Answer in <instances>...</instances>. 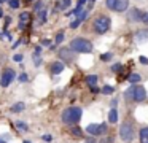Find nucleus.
I'll use <instances>...</instances> for the list:
<instances>
[{
  "label": "nucleus",
  "mask_w": 148,
  "mask_h": 143,
  "mask_svg": "<svg viewBox=\"0 0 148 143\" xmlns=\"http://www.w3.org/2000/svg\"><path fill=\"white\" fill-rule=\"evenodd\" d=\"M81 114H83V110L78 107H70L62 113V121L65 124H77L78 121L81 119Z\"/></svg>",
  "instance_id": "nucleus-1"
},
{
  "label": "nucleus",
  "mask_w": 148,
  "mask_h": 143,
  "mask_svg": "<svg viewBox=\"0 0 148 143\" xmlns=\"http://www.w3.org/2000/svg\"><path fill=\"white\" fill-rule=\"evenodd\" d=\"M70 48L75 49L77 53H91L92 51V43L84 38H75L70 41Z\"/></svg>",
  "instance_id": "nucleus-2"
},
{
  "label": "nucleus",
  "mask_w": 148,
  "mask_h": 143,
  "mask_svg": "<svg viewBox=\"0 0 148 143\" xmlns=\"http://www.w3.org/2000/svg\"><path fill=\"white\" fill-rule=\"evenodd\" d=\"M119 135H121V140H123V142L131 143L132 140H134V126H132L129 121L123 122L121 127H119Z\"/></svg>",
  "instance_id": "nucleus-3"
},
{
  "label": "nucleus",
  "mask_w": 148,
  "mask_h": 143,
  "mask_svg": "<svg viewBox=\"0 0 148 143\" xmlns=\"http://www.w3.org/2000/svg\"><path fill=\"white\" fill-rule=\"evenodd\" d=\"M108 29H110V18H107V16H99L94 21V30L97 34H105Z\"/></svg>",
  "instance_id": "nucleus-4"
},
{
  "label": "nucleus",
  "mask_w": 148,
  "mask_h": 143,
  "mask_svg": "<svg viewBox=\"0 0 148 143\" xmlns=\"http://www.w3.org/2000/svg\"><path fill=\"white\" fill-rule=\"evenodd\" d=\"M86 130L94 137L105 135L107 133V124H89V126L86 127Z\"/></svg>",
  "instance_id": "nucleus-5"
},
{
  "label": "nucleus",
  "mask_w": 148,
  "mask_h": 143,
  "mask_svg": "<svg viewBox=\"0 0 148 143\" xmlns=\"http://www.w3.org/2000/svg\"><path fill=\"white\" fill-rule=\"evenodd\" d=\"M14 76H16V72H14L13 68H7L3 73H2V78H0V86H3V88L10 86L11 81L14 79Z\"/></svg>",
  "instance_id": "nucleus-6"
},
{
  "label": "nucleus",
  "mask_w": 148,
  "mask_h": 143,
  "mask_svg": "<svg viewBox=\"0 0 148 143\" xmlns=\"http://www.w3.org/2000/svg\"><path fill=\"white\" fill-rule=\"evenodd\" d=\"M75 53H77V51L72 49V48H61V49H59V57H61L62 60L72 62V60H75Z\"/></svg>",
  "instance_id": "nucleus-7"
},
{
  "label": "nucleus",
  "mask_w": 148,
  "mask_h": 143,
  "mask_svg": "<svg viewBox=\"0 0 148 143\" xmlns=\"http://www.w3.org/2000/svg\"><path fill=\"white\" fill-rule=\"evenodd\" d=\"M145 97H147V91H145V88H142V86H135L134 100L135 102H142V100H145Z\"/></svg>",
  "instance_id": "nucleus-8"
},
{
  "label": "nucleus",
  "mask_w": 148,
  "mask_h": 143,
  "mask_svg": "<svg viewBox=\"0 0 148 143\" xmlns=\"http://www.w3.org/2000/svg\"><path fill=\"white\" fill-rule=\"evenodd\" d=\"M142 16H143V13H142L138 8H132L131 14H129V19L134 21V22H142Z\"/></svg>",
  "instance_id": "nucleus-9"
},
{
  "label": "nucleus",
  "mask_w": 148,
  "mask_h": 143,
  "mask_svg": "<svg viewBox=\"0 0 148 143\" xmlns=\"http://www.w3.org/2000/svg\"><path fill=\"white\" fill-rule=\"evenodd\" d=\"M127 6H129V0H118V2H116L115 11L123 13V11H126V10H127Z\"/></svg>",
  "instance_id": "nucleus-10"
},
{
  "label": "nucleus",
  "mask_w": 148,
  "mask_h": 143,
  "mask_svg": "<svg viewBox=\"0 0 148 143\" xmlns=\"http://www.w3.org/2000/svg\"><path fill=\"white\" fill-rule=\"evenodd\" d=\"M135 40L137 41H147L148 40V29H145V30H138L137 35H135Z\"/></svg>",
  "instance_id": "nucleus-11"
},
{
  "label": "nucleus",
  "mask_w": 148,
  "mask_h": 143,
  "mask_svg": "<svg viewBox=\"0 0 148 143\" xmlns=\"http://www.w3.org/2000/svg\"><path fill=\"white\" fill-rule=\"evenodd\" d=\"M49 70H51V73H61L62 70H64V64H61V62H54V64H51Z\"/></svg>",
  "instance_id": "nucleus-12"
},
{
  "label": "nucleus",
  "mask_w": 148,
  "mask_h": 143,
  "mask_svg": "<svg viewBox=\"0 0 148 143\" xmlns=\"http://www.w3.org/2000/svg\"><path fill=\"white\" fill-rule=\"evenodd\" d=\"M138 137H140V142H142V143H148V127H143V129H140V132H138Z\"/></svg>",
  "instance_id": "nucleus-13"
},
{
  "label": "nucleus",
  "mask_w": 148,
  "mask_h": 143,
  "mask_svg": "<svg viewBox=\"0 0 148 143\" xmlns=\"http://www.w3.org/2000/svg\"><path fill=\"white\" fill-rule=\"evenodd\" d=\"M24 107H26V105H24L23 102H18V103H14L13 107H11V113H19V111L24 110Z\"/></svg>",
  "instance_id": "nucleus-14"
},
{
  "label": "nucleus",
  "mask_w": 148,
  "mask_h": 143,
  "mask_svg": "<svg viewBox=\"0 0 148 143\" xmlns=\"http://www.w3.org/2000/svg\"><path fill=\"white\" fill-rule=\"evenodd\" d=\"M134 94H135V86H134V88L131 86V88H129L127 91L124 92V97H126V100H132V99H134Z\"/></svg>",
  "instance_id": "nucleus-15"
},
{
  "label": "nucleus",
  "mask_w": 148,
  "mask_h": 143,
  "mask_svg": "<svg viewBox=\"0 0 148 143\" xmlns=\"http://www.w3.org/2000/svg\"><path fill=\"white\" fill-rule=\"evenodd\" d=\"M86 83H88V86H96V83H97V75H89V76H86Z\"/></svg>",
  "instance_id": "nucleus-16"
},
{
  "label": "nucleus",
  "mask_w": 148,
  "mask_h": 143,
  "mask_svg": "<svg viewBox=\"0 0 148 143\" xmlns=\"http://www.w3.org/2000/svg\"><path fill=\"white\" fill-rule=\"evenodd\" d=\"M70 133H72L73 137H77V138L83 137V130H81L80 127H72V129H70Z\"/></svg>",
  "instance_id": "nucleus-17"
},
{
  "label": "nucleus",
  "mask_w": 148,
  "mask_h": 143,
  "mask_svg": "<svg viewBox=\"0 0 148 143\" xmlns=\"http://www.w3.org/2000/svg\"><path fill=\"white\" fill-rule=\"evenodd\" d=\"M108 119H110V122H116L118 121V111L113 108L112 111H110V114H108Z\"/></svg>",
  "instance_id": "nucleus-18"
},
{
  "label": "nucleus",
  "mask_w": 148,
  "mask_h": 143,
  "mask_svg": "<svg viewBox=\"0 0 148 143\" xmlns=\"http://www.w3.org/2000/svg\"><path fill=\"white\" fill-rule=\"evenodd\" d=\"M116 2H118V0H107V2H105L107 8H108V10H113V11H115V8H116Z\"/></svg>",
  "instance_id": "nucleus-19"
},
{
  "label": "nucleus",
  "mask_w": 148,
  "mask_h": 143,
  "mask_svg": "<svg viewBox=\"0 0 148 143\" xmlns=\"http://www.w3.org/2000/svg\"><path fill=\"white\" fill-rule=\"evenodd\" d=\"M16 129L23 130V132H26V130H29V127L26 126V122H23V121H18L16 122Z\"/></svg>",
  "instance_id": "nucleus-20"
},
{
  "label": "nucleus",
  "mask_w": 148,
  "mask_h": 143,
  "mask_svg": "<svg viewBox=\"0 0 148 143\" xmlns=\"http://www.w3.org/2000/svg\"><path fill=\"white\" fill-rule=\"evenodd\" d=\"M129 81H131V83H138V81H140V75H137V73L129 75Z\"/></svg>",
  "instance_id": "nucleus-21"
},
{
  "label": "nucleus",
  "mask_w": 148,
  "mask_h": 143,
  "mask_svg": "<svg viewBox=\"0 0 148 143\" xmlns=\"http://www.w3.org/2000/svg\"><path fill=\"white\" fill-rule=\"evenodd\" d=\"M38 18H40V22H46V11L45 10H40L38 11Z\"/></svg>",
  "instance_id": "nucleus-22"
},
{
  "label": "nucleus",
  "mask_w": 148,
  "mask_h": 143,
  "mask_svg": "<svg viewBox=\"0 0 148 143\" xmlns=\"http://www.w3.org/2000/svg\"><path fill=\"white\" fill-rule=\"evenodd\" d=\"M69 5H70V0H62V2L58 5V8H61V10H65Z\"/></svg>",
  "instance_id": "nucleus-23"
},
{
  "label": "nucleus",
  "mask_w": 148,
  "mask_h": 143,
  "mask_svg": "<svg viewBox=\"0 0 148 143\" xmlns=\"http://www.w3.org/2000/svg\"><path fill=\"white\" fill-rule=\"evenodd\" d=\"M113 91H115V89H113L112 86H103V88H102L103 94H113Z\"/></svg>",
  "instance_id": "nucleus-24"
},
{
  "label": "nucleus",
  "mask_w": 148,
  "mask_h": 143,
  "mask_svg": "<svg viewBox=\"0 0 148 143\" xmlns=\"http://www.w3.org/2000/svg\"><path fill=\"white\" fill-rule=\"evenodd\" d=\"M29 19H30V14H29V13H23V14H21V21H23V22H27Z\"/></svg>",
  "instance_id": "nucleus-25"
},
{
  "label": "nucleus",
  "mask_w": 148,
  "mask_h": 143,
  "mask_svg": "<svg viewBox=\"0 0 148 143\" xmlns=\"http://www.w3.org/2000/svg\"><path fill=\"white\" fill-rule=\"evenodd\" d=\"M10 6L11 8H18L19 6V0H10Z\"/></svg>",
  "instance_id": "nucleus-26"
},
{
  "label": "nucleus",
  "mask_w": 148,
  "mask_h": 143,
  "mask_svg": "<svg viewBox=\"0 0 148 143\" xmlns=\"http://www.w3.org/2000/svg\"><path fill=\"white\" fill-rule=\"evenodd\" d=\"M80 22H81V19H75V21L70 24V27H72V29H77L78 25H80Z\"/></svg>",
  "instance_id": "nucleus-27"
},
{
  "label": "nucleus",
  "mask_w": 148,
  "mask_h": 143,
  "mask_svg": "<svg viewBox=\"0 0 148 143\" xmlns=\"http://www.w3.org/2000/svg\"><path fill=\"white\" fill-rule=\"evenodd\" d=\"M112 70L113 72H119V70H123V65L121 64H115V65L112 67Z\"/></svg>",
  "instance_id": "nucleus-28"
},
{
  "label": "nucleus",
  "mask_w": 148,
  "mask_h": 143,
  "mask_svg": "<svg viewBox=\"0 0 148 143\" xmlns=\"http://www.w3.org/2000/svg\"><path fill=\"white\" fill-rule=\"evenodd\" d=\"M62 40H64V34H62V32H59L58 37H56V43H61Z\"/></svg>",
  "instance_id": "nucleus-29"
},
{
  "label": "nucleus",
  "mask_w": 148,
  "mask_h": 143,
  "mask_svg": "<svg viewBox=\"0 0 148 143\" xmlns=\"http://www.w3.org/2000/svg\"><path fill=\"white\" fill-rule=\"evenodd\" d=\"M100 59H102V60H105V62H107L108 59H112V54H110V53H107V54H102V56H100Z\"/></svg>",
  "instance_id": "nucleus-30"
},
{
  "label": "nucleus",
  "mask_w": 148,
  "mask_h": 143,
  "mask_svg": "<svg viewBox=\"0 0 148 143\" xmlns=\"http://www.w3.org/2000/svg\"><path fill=\"white\" fill-rule=\"evenodd\" d=\"M138 60H140V62L143 64V65H148V57H145V56H140V57H138Z\"/></svg>",
  "instance_id": "nucleus-31"
},
{
  "label": "nucleus",
  "mask_w": 148,
  "mask_h": 143,
  "mask_svg": "<svg viewBox=\"0 0 148 143\" xmlns=\"http://www.w3.org/2000/svg\"><path fill=\"white\" fill-rule=\"evenodd\" d=\"M42 6H43V2H35V6H34V8H35L37 11H40V10H42Z\"/></svg>",
  "instance_id": "nucleus-32"
},
{
  "label": "nucleus",
  "mask_w": 148,
  "mask_h": 143,
  "mask_svg": "<svg viewBox=\"0 0 148 143\" xmlns=\"http://www.w3.org/2000/svg\"><path fill=\"white\" fill-rule=\"evenodd\" d=\"M13 60L14 62H21V60H23V54H16V56L13 57Z\"/></svg>",
  "instance_id": "nucleus-33"
},
{
  "label": "nucleus",
  "mask_w": 148,
  "mask_h": 143,
  "mask_svg": "<svg viewBox=\"0 0 148 143\" xmlns=\"http://www.w3.org/2000/svg\"><path fill=\"white\" fill-rule=\"evenodd\" d=\"M142 22L148 24V13H143V16H142Z\"/></svg>",
  "instance_id": "nucleus-34"
},
{
  "label": "nucleus",
  "mask_w": 148,
  "mask_h": 143,
  "mask_svg": "<svg viewBox=\"0 0 148 143\" xmlns=\"http://www.w3.org/2000/svg\"><path fill=\"white\" fill-rule=\"evenodd\" d=\"M84 143H97V142H96V138H86Z\"/></svg>",
  "instance_id": "nucleus-35"
},
{
  "label": "nucleus",
  "mask_w": 148,
  "mask_h": 143,
  "mask_svg": "<svg viewBox=\"0 0 148 143\" xmlns=\"http://www.w3.org/2000/svg\"><path fill=\"white\" fill-rule=\"evenodd\" d=\"M113 140H112V137H108V138H103L102 140V143H112Z\"/></svg>",
  "instance_id": "nucleus-36"
},
{
  "label": "nucleus",
  "mask_w": 148,
  "mask_h": 143,
  "mask_svg": "<svg viewBox=\"0 0 148 143\" xmlns=\"http://www.w3.org/2000/svg\"><path fill=\"white\" fill-rule=\"evenodd\" d=\"M43 140L45 142H51V135H43Z\"/></svg>",
  "instance_id": "nucleus-37"
},
{
  "label": "nucleus",
  "mask_w": 148,
  "mask_h": 143,
  "mask_svg": "<svg viewBox=\"0 0 148 143\" xmlns=\"http://www.w3.org/2000/svg\"><path fill=\"white\" fill-rule=\"evenodd\" d=\"M91 92H99V88H96V86H91Z\"/></svg>",
  "instance_id": "nucleus-38"
},
{
  "label": "nucleus",
  "mask_w": 148,
  "mask_h": 143,
  "mask_svg": "<svg viewBox=\"0 0 148 143\" xmlns=\"http://www.w3.org/2000/svg\"><path fill=\"white\" fill-rule=\"evenodd\" d=\"M10 21H11V19L7 16V18H5V27H8V24H10Z\"/></svg>",
  "instance_id": "nucleus-39"
},
{
  "label": "nucleus",
  "mask_w": 148,
  "mask_h": 143,
  "mask_svg": "<svg viewBox=\"0 0 148 143\" xmlns=\"http://www.w3.org/2000/svg\"><path fill=\"white\" fill-rule=\"evenodd\" d=\"M84 2H86V0H78V6H83Z\"/></svg>",
  "instance_id": "nucleus-40"
},
{
  "label": "nucleus",
  "mask_w": 148,
  "mask_h": 143,
  "mask_svg": "<svg viewBox=\"0 0 148 143\" xmlns=\"http://www.w3.org/2000/svg\"><path fill=\"white\" fill-rule=\"evenodd\" d=\"M19 79H21V81H26V79H27V76H26V75H21V78H19Z\"/></svg>",
  "instance_id": "nucleus-41"
},
{
  "label": "nucleus",
  "mask_w": 148,
  "mask_h": 143,
  "mask_svg": "<svg viewBox=\"0 0 148 143\" xmlns=\"http://www.w3.org/2000/svg\"><path fill=\"white\" fill-rule=\"evenodd\" d=\"M89 2H91V5H92V3H94V2H96V0H89Z\"/></svg>",
  "instance_id": "nucleus-42"
},
{
  "label": "nucleus",
  "mask_w": 148,
  "mask_h": 143,
  "mask_svg": "<svg viewBox=\"0 0 148 143\" xmlns=\"http://www.w3.org/2000/svg\"><path fill=\"white\" fill-rule=\"evenodd\" d=\"M0 143H5V140H2V138H0Z\"/></svg>",
  "instance_id": "nucleus-43"
},
{
  "label": "nucleus",
  "mask_w": 148,
  "mask_h": 143,
  "mask_svg": "<svg viewBox=\"0 0 148 143\" xmlns=\"http://www.w3.org/2000/svg\"><path fill=\"white\" fill-rule=\"evenodd\" d=\"M24 143H30V142H24Z\"/></svg>",
  "instance_id": "nucleus-44"
},
{
  "label": "nucleus",
  "mask_w": 148,
  "mask_h": 143,
  "mask_svg": "<svg viewBox=\"0 0 148 143\" xmlns=\"http://www.w3.org/2000/svg\"><path fill=\"white\" fill-rule=\"evenodd\" d=\"M0 16H2V11H0Z\"/></svg>",
  "instance_id": "nucleus-45"
},
{
  "label": "nucleus",
  "mask_w": 148,
  "mask_h": 143,
  "mask_svg": "<svg viewBox=\"0 0 148 143\" xmlns=\"http://www.w3.org/2000/svg\"><path fill=\"white\" fill-rule=\"evenodd\" d=\"M29 2H34V0H29Z\"/></svg>",
  "instance_id": "nucleus-46"
}]
</instances>
